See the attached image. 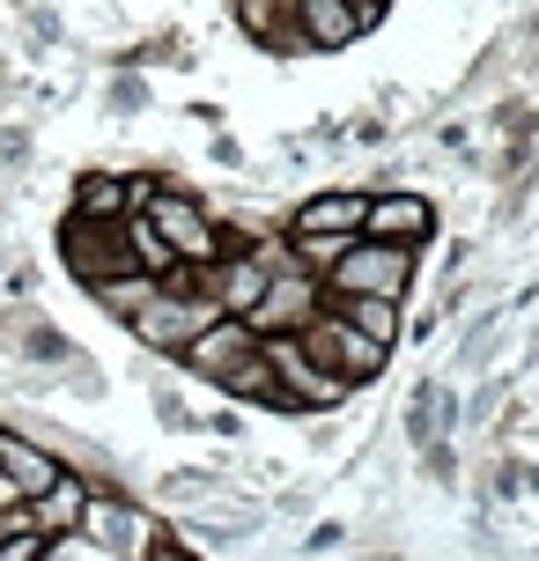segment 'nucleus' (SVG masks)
Here are the masks:
<instances>
[{
    "label": "nucleus",
    "instance_id": "nucleus-1",
    "mask_svg": "<svg viewBox=\"0 0 539 561\" xmlns=\"http://www.w3.org/2000/svg\"><path fill=\"white\" fill-rule=\"evenodd\" d=\"M215 318H222V310H215V296H207V288L193 296V274H171L141 310H134V340H141V347H156V355H185V347H193Z\"/></svg>",
    "mask_w": 539,
    "mask_h": 561
},
{
    "label": "nucleus",
    "instance_id": "nucleus-2",
    "mask_svg": "<svg viewBox=\"0 0 539 561\" xmlns=\"http://www.w3.org/2000/svg\"><path fill=\"white\" fill-rule=\"evenodd\" d=\"M141 215H148V229L171 244V259L185 266V274H207V266H222V259H229L222 252V229H215V215H207L199 199H177V193L156 185V199H148Z\"/></svg>",
    "mask_w": 539,
    "mask_h": 561
},
{
    "label": "nucleus",
    "instance_id": "nucleus-3",
    "mask_svg": "<svg viewBox=\"0 0 539 561\" xmlns=\"http://www.w3.org/2000/svg\"><path fill=\"white\" fill-rule=\"evenodd\" d=\"M406 280H414V252L355 237V244H347V259L318 280V288H325L333 304H341V296H385V304H399V296H406Z\"/></svg>",
    "mask_w": 539,
    "mask_h": 561
},
{
    "label": "nucleus",
    "instance_id": "nucleus-4",
    "mask_svg": "<svg viewBox=\"0 0 539 561\" xmlns=\"http://www.w3.org/2000/svg\"><path fill=\"white\" fill-rule=\"evenodd\" d=\"M74 525L89 533V547H96V554H112V561H148L156 547H163L156 517H148V510H134V495H89Z\"/></svg>",
    "mask_w": 539,
    "mask_h": 561
},
{
    "label": "nucleus",
    "instance_id": "nucleus-5",
    "mask_svg": "<svg viewBox=\"0 0 539 561\" xmlns=\"http://www.w3.org/2000/svg\"><path fill=\"white\" fill-rule=\"evenodd\" d=\"M296 340H303V355H311L325 377H341L347 392H355V385H369V377L385 369V347H377V340H363L347 318H333V310H318Z\"/></svg>",
    "mask_w": 539,
    "mask_h": 561
},
{
    "label": "nucleus",
    "instance_id": "nucleus-6",
    "mask_svg": "<svg viewBox=\"0 0 539 561\" xmlns=\"http://www.w3.org/2000/svg\"><path fill=\"white\" fill-rule=\"evenodd\" d=\"M59 244H67V266L96 288V280H118V274H141L134 266V244H126V222H74L59 229Z\"/></svg>",
    "mask_w": 539,
    "mask_h": 561
},
{
    "label": "nucleus",
    "instance_id": "nucleus-7",
    "mask_svg": "<svg viewBox=\"0 0 539 561\" xmlns=\"http://www.w3.org/2000/svg\"><path fill=\"white\" fill-rule=\"evenodd\" d=\"M318 310H325V304H318V280L303 274V266H282V274L266 280V296L252 304L244 325H252V340H282V333H303Z\"/></svg>",
    "mask_w": 539,
    "mask_h": 561
},
{
    "label": "nucleus",
    "instance_id": "nucleus-8",
    "mask_svg": "<svg viewBox=\"0 0 539 561\" xmlns=\"http://www.w3.org/2000/svg\"><path fill=\"white\" fill-rule=\"evenodd\" d=\"M0 480H8V488H15V503L30 510V503H45L59 480H67V458L45 450L37 436H15V428H8V436H0Z\"/></svg>",
    "mask_w": 539,
    "mask_h": 561
},
{
    "label": "nucleus",
    "instance_id": "nucleus-9",
    "mask_svg": "<svg viewBox=\"0 0 539 561\" xmlns=\"http://www.w3.org/2000/svg\"><path fill=\"white\" fill-rule=\"evenodd\" d=\"M428 229H436V207L422 193H377L363 199V237L369 244H399V252H414L428 244Z\"/></svg>",
    "mask_w": 539,
    "mask_h": 561
},
{
    "label": "nucleus",
    "instance_id": "nucleus-10",
    "mask_svg": "<svg viewBox=\"0 0 539 561\" xmlns=\"http://www.w3.org/2000/svg\"><path fill=\"white\" fill-rule=\"evenodd\" d=\"M288 23H296L288 37H296L303 53H347V45L369 30L355 0H296V8H288Z\"/></svg>",
    "mask_w": 539,
    "mask_h": 561
},
{
    "label": "nucleus",
    "instance_id": "nucleus-11",
    "mask_svg": "<svg viewBox=\"0 0 539 561\" xmlns=\"http://www.w3.org/2000/svg\"><path fill=\"white\" fill-rule=\"evenodd\" d=\"M252 347H259V340H252V325H244V318H215V325H207V333H199L177 363L193 369V377H207V385H222V377L244 363Z\"/></svg>",
    "mask_w": 539,
    "mask_h": 561
},
{
    "label": "nucleus",
    "instance_id": "nucleus-12",
    "mask_svg": "<svg viewBox=\"0 0 539 561\" xmlns=\"http://www.w3.org/2000/svg\"><path fill=\"white\" fill-rule=\"evenodd\" d=\"M288 237H363V193H318L296 207Z\"/></svg>",
    "mask_w": 539,
    "mask_h": 561
},
{
    "label": "nucleus",
    "instance_id": "nucleus-13",
    "mask_svg": "<svg viewBox=\"0 0 539 561\" xmlns=\"http://www.w3.org/2000/svg\"><path fill=\"white\" fill-rule=\"evenodd\" d=\"M333 318H347L363 340H377V347L392 355V340H399V304H385V296H341V304H333Z\"/></svg>",
    "mask_w": 539,
    "mask_h": 561
},
{
    "label": "nucleus",
    "instance_id": "nucleus-14",
    "mask_svg": "<svg viewBox=\"0 0 539 561\" xmlns=\"http://www.w3.org/2000/svg\"><path fill=\"white\" fill-rule=\"evenodd\" d=\"M156 288H163V280H148V274H118V280H96L89 296H96V304H104V310H118V318L134 325V310H141L148 296H156Z\"/></svg>",
    "mask_w": 539,
    "mask_h": 561
},
{
    "label": "nucleus",
    "instance_id": "nucleus-15",
    "mask_svg": "<svg viewBox=\"0 0 539 561\" xmlns=\"http://www.w3.org/2000/svg\"><path fill=\"white\" fill-rule=\"evenodd\" d=\"M45 547H53L45 533H23V539H15V525L0 533V561H45Z\"/></svg>",
    "mask_w": 539,
    "mask_h": 561
},
{
    "label": "nucleus",
    "instance_id": "nucleus-16",
    "mask_svg": "<svg viewBox=\"0 0 539 561\" xmlns=\"http://www.w3.org/2000/svg\"><path fill=\"white\" fill-rule=\"evenodd\" d=\"M0 533H8V525H0Z\"/></svg>",
    "mask_w": 539,
    "mask_h": 561
}]
</instances>
